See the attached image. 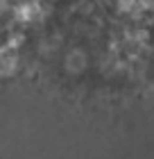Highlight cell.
<instances>
[{"label": "cell", "instance_id": "6da1fadb", "mask_svg": "<svg viewBox=\"0 0 154 159\" xmlns=\"http://www.w3.org/2000/svg\"><path fill=\"white\" fill-rule=\"evenodd\" d=\"M89 64V57H86L84 50H70L68 57H66V66L68 70H75V73H82Z\"/></svg>", "mask_w": 154, "mask_h": 159}]
</instances>
